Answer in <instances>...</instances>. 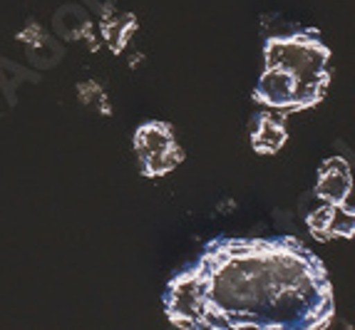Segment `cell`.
<instances>
[{"label": "cell", "mask_w": 355, "mask_h": 330, "mask_svg": "<svg viewBox=\"0 0 355 330\" xmlns=\"http://www.w3.org/2000/svg\"><path fill=\"white\" fill-rule=\"evenodd\" d=\"M184 330H323L336 303L326 263L293 236L216 238L164 290Z\"/></svg>", "instance_id": "obj_1"}, {"label": "cell", "mask_w": 355, "mask_h": 330, "mask_svg": "<svg viewBox=\"0 0 355 330\" xmlns=\"http://www.w3.org/2000/svg\"><path fill=\"white\" fill-rule=\"evenodd\" d=\"M331 82V50L318 33H291L268 37L263 70L254 100L279 112H301L326 97Z\"/></svg>", "instance_id": "obj_2"}, {"label": "cell", "mask_w": 355, "mask_h": 330, "mask_svg": "<svg viewBox=\"0 0 355 330\" xmlns=\"http://www.w3.org/2000/svg\"><path fill=\"white\" fill-rule=\"evenodd\" d=\"M135 152L139 169L147 179L169 174L182 164L184 154L179 147L174 130L166 122H144L135 132Z\"/></svg>", "instance_id": "obj_3"}, {"label": "cell", "mask_w": 355, "mask_h": 330, "mask_svg": "<svg viewBox=\"0 0 355 330\" xmlns=\"http://www.w3.org/2000/svg\"><path fill=\"white\" fill-rule=\"evenodd\" d=\"M355 214L350 204H323L306 218L308 231L318 241H333V238H350L355 231Z\"/></svg>", "instance_id": "obj_4"}, {"label": "cell", "mask_w": 355, "mask_h": 330, "mask_svg": "<svg viewBox=\"0 0 355 330\" xmlns=\"http://www.w3.org/2000/svg\"><path fill=\"white\" fill-rule=\"evenodd\" d=\"M350 191H353V174L350 164L340 157H331L320 164L318 182H315V194L326 204H350Z\"/></svg>", "instance_id": "obj_5"}, {"label": "cell", "mask_w": 355, "mask_h": 330, "mask_svg": "<svg viewBox=\"0 0 355 330\" xmlns=\"http://www.w3.org/2000/svg\"><path fill=\"white\" fill-rule=\"evenodd\" d=\"M288 139V130L281 114L276 112H259L251 124V147L261 157H271V154L281 152V147Z\"/></svg>", "instance_id": "obj_6"}]
</instances>
